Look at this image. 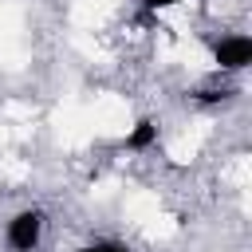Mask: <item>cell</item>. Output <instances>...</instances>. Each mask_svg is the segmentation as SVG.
Wrapping results in <instances>:
<instances>
[{
  "label": "cell",
  "mask_w": 252,
  "mask_h": 252,
  "mask_svg": "<svg viewBox=\"0 0 252 252\" xmlns=\"http://www.w3.org/2000/svg\"><path fill=\"white\" fill-rule=\"evenodd\" d=\"M193 98L205 102V106H217V102H228L232 91H228V87H201V91H193Z\"/></svg>",
  "instance_id": "277c9868"
},
{
  "label": "cell",
  "mask_w": 252,
  "mask_h": 252,
  "mask_svg": "<svg viewBox=\"0 0 252 252\" xmlns=\"http://www.w3.org/2000/svg\"><path fill=\"white\" fill-rule=\"evenodd\" d=\"M158 142V122L154 118H138L134 130L126 134V150H150Z\"/></svg>",
  "instance_id": "3957f363"
},
{
  "label": "cell",
  "mask_w": 252,
  "mask_h": 252,
  "mask_svg": "<svg viewBox=\"0 0 252 252\" xmlns=\"http://www.w3.org/2000/svg\"><path fill=\"white\" fill-rule=\"evenodd\" d=\"M75 252H130V248L118 244V240H94V244H83V248H75Z\"/></svg>",
  "instance_id": "5b68a950"
},
{
  "label": "cell",
  "mask_w": 252,
  "mask_h": 252,
  "mask_svg": "<svg viewBox=\"0 0 252 252\" xmlns=\"http://www.w3.org/2000/svg\"><path fill=\"white\" fill-rule=\"evenodd\" d=\"M173 4H181V0H146L150 12H161V8H173Z\"/></svg>",
  "instance_id": "8992f818"
},
{
  "label": "cell",
  "mask_w": 252,
  "mask_h": 252,
  "mask_svg": "<svg viewBox=\"0 0 252 252\" xmlns=\"http://www.w3.org/2000/svg\"><path fill=\"white\" fill-rule=\"evenodd\" d=\"M213 59L220 71H244L252 63V39L248 35H228L220 43H213Z\"/></svg>",
  "instance_id": "7a4b0ae2"
},
{
  "label": "cell",
  "mask_w": 252,
  "mask_h": 252,
  "mask_svg": "<svg viewBox=\"0 0 252 252\" xmlns=\"http://www.w3.org/2000/svg\"><path fill=\"white\" fill-rule=\"evenodd\" d=\"M39 236H43V213L39 209H24L8 220V248L12 252H35Z\"/></svg>",
  "instance_id": "6da1fadb"
}]
</instances>
